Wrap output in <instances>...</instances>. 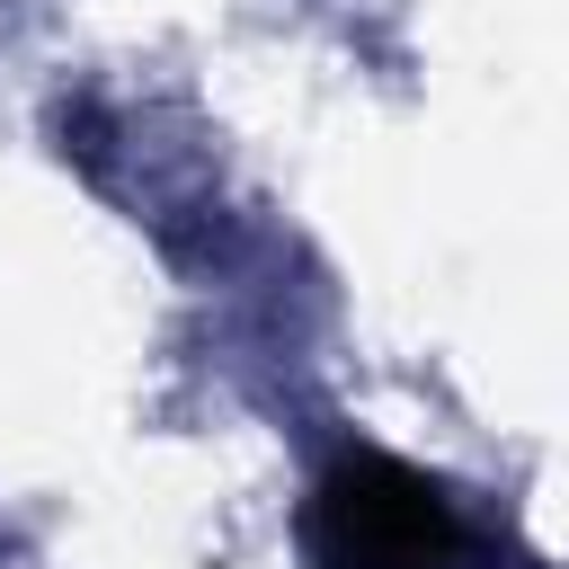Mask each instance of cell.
I'll return each instance as SVG.
<instances>
[{"instance_id": "1", "label": "cell", "mask_w": 569, "mask_h": 569, "mask_svg": "<svg viewBox=\"0 0 569 569\" xmlns=\"http://www.w3.org/2000/svg\"><path fill=\"white\" fill-rule=\"evenodd\" d=\"M311 551L320 569H453L462 516L400 453H338L311 489Z\"/></svg>"}]
</instances>
